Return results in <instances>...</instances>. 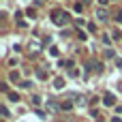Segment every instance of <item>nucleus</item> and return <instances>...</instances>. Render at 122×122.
Masks as SVG:
<instances>
[{"instance_id": "f3484780", "label": "nucleus", "mask_w": 122, "mask_h": 122, "mask_svg": "<svg viewBox=\"0 0 122 122\" xmlns=\"http://www.w3.org/2000/svg\"><path fill=\"white\" fill-rule=\"evenodd\" d=\"M112 122H122V120H120V116H116V118H112Z\"/></svg>"}, {"instance_id": "4468645a", "label": "nucleus", "mask_w": 122, "mask_h": 122, "mask_svg": "<svg viewBox=\"0 0 122 122\" xmlns=\"http://www.w3.org/2000/svg\"><path fill=\"white\" fill-rule=\"evenodd\" d=\"M120 36H122L120 30H114V39H116V41H120Z\"/></svg>"}, {"instance_id": "f8f14e48", "label": "nucleus", "mask_w": 122, "mask_h": 122, "mask_svg": "<svg viewBox=\"0 0 122 122\" xmlns=\"http://www.w3.org/2000/svg\"><path fill=\"white\" fill-rule=\"evenodd\" d=\"M49 54L51 56H58V47H49Z\"/></svg>"}, {"instance_id": "dca6fc26", "label": "nucleus", "mask_w": 122, "mask_h": 122, "mask_svg": "<svg viewBox=\"0 0 122 122\" xmlns=\"http://www.w3.org/2000/svg\"><path fill=\"white\" fill-rule=\"evenodd\" d=\"M116 64H118V69H122V58H116Z\"/></svg>"}, {"instance_id": "0eeeda50", "label": "nucleus", "mask_w": 122, "mask_h": 122, "mask_svg": "<svg viewBox=\"0 0 122 122\" xmlns=\"http://www.w3.org/2000/svg\"><path fill=\"white\" fill-rule=\"evenodd\" d=\"M9 77H11V81H17V79H19V73H15V71H11V75H9Z\"/></svg>"}, {"instance_id": "39448f33", "label": "nucleus", "mask_w": 122, "mask_h": 122, "mask_svg": "<svg viewBox=\"0 0 122 122\" xmlns=\"http://www.w3.org/2000/svg\"><path fill=\"white\" fill-rule=\"evenodd\" d=\"M9 101H13V103L19 101V94H17V92H9Z\"/></svg>"}, {"instance_id": "a211bd4d", "label": "nucleus", "mask_w": 122, "mask_h": 122, "mask_svg": "<svg viewBox=\"0 0 122 122\" xmlns=\"http://www.w3.org/2000/svg\"><path fill=\"white\" fill-rule=\"evenodd\" d=\"M99 2H101V4H107V2H109V0H99Z\"/></svg>"}, {"instance_id": "ddd939ff", "label": "nucleus", "mask_w": 122, "mask_h": 122, "mask_svg": "<svg viewBox=\"0 0 122 122\" xmlns=\"http://www.w3.org/2000/svg\"><path fill=\"white\" fill-rule=\"evenodd\" d=\"M105 56H107V58H114V56H116V51H112V49H107V51H105Z\"/></svg>"}, {"instance_id": "20e7f679", "label": "nucleus", "mask_w": 122, "mask_h": 122, "mask_svg": "<svg viewBox=\"0 0 122 122\" xmlns=\"http://www.w3.org/2000/svg\"><path fill=\"white\" fill-rule=\"evenodd\" d=\"M54 88H56V90H62V88H64V79H62V77H56V79H54Z\"/></svg>"}, {"instance_id": "f03ea898", "label": "nucleus", "mask_w": 122, "mask_h": 122, "mask_svg": "<svg viewBox=\"0 0 122 122\" xmlns=\"http://www.w3.org/2000/svg\"><path fill=\"white\" fill-rule=\"evenodd\" d=\"M103 103H105L107 107H114V105H116V97H114L112 92H105V94H103Z\"/></svg>"}, {"instance_id": "9d476101", "label": "nucleus", "mask_w": 122, "mask_h": 122, "mask_svg": "<svg viewBox=\"0 0 122 122\" xmlns=\"http://www.w3.org/2000/svg\"><path fill=\"white\" fill-rule=\"evenodd\" d=\"M36 75H39V79H47V73H45V71H39Z\"/></svg>"}, {"instance_id": "423d86ee", "label": "nucleus", "mask_w": 122, "mask_h": 122, "mask_svg": "<svg viewBox=\"0 0 122 122\" xmlns=\"http://www.w3.org/2000/svg\"><path fill=\"white\" fill-rule=\"evenodd\" d=\"M26 15H28V17H36V11L30 6V9H26Z\"/></svg>"}, {"instance_id": "6e6552de", "label": "nucleus", "mask_w": 122, "mask_h": 122, "mask_svg": "<svg viewBox=\"0 0 122 122\" xmlns=\"http://www.w3.org/2000/svg\"><path fill=\"white\" fill-rule=\"evenodd\" d=\"M62 109H73V103H71V101H64V103H62Z\"/></svg>"}, {"instance_id": "f257e3e1", "label": "nucleus", "mask_w": 122, "mask_h": 122, "mask_svg": "<svg viewBox=\"0 0 122 122\" xmlns=\"http://www.w3.org/2000/svg\"><path fill=\"white\" fill-rule=\"evenodd\" d=\"M49 17H51V21H54L56 26H64V24H66V19H69V15H66L62 9H54Z\"/></svg>"}, {"instance_id": "6ab92c4d", "label": "nucleus", "mask_w": 122, "mask_h": 122, "mask_svg": "<svg viewBox=\"0 0 122 122\" xmlns=\"http://www.w3.org/2000/svg\"><path fill=\"white\" fill-rule=\"evenodd\" d=\"M120 88H122V86H120Z\"/></svg>"}, {"instance_id": "9b49d317", "label": "nucleus", "mask_w": 122, "mask_h": 122, "mask_svg": "<svg viewBox=\"0 0 122 122\" xmlns=\"http://www.w3.org/2000/svg\"><path fill=\"white\" fill-rule=\"evenodd\" d=\"M77 39H81V41H86V32H81V30H79V32H77Z\"/></svg>"}, {"instance_id": "1a4fd4ad", "label": "nucleus", "mask_w": 122, "mask_h": 122, "mask_svg": "<svg viewBox=\"0 0 122 122\" xmlns=\"http://www.w3.org/2000/svg\"><path fill=\"white\" fill-rule=\"evenodd\" d=\"M81 9H84V4H81V2H75V11H77V13H81Z\"/></svg>"}, {"instance_id": "2eb2a0df", "label": "nucleus", "mask_w": 122, "mask_h": 122, "mask_svg": "<svg viewBox=\"0 0 122 122\" xmlns=\"http://www.w3.org/2000/svg\"><path fill=\"white\" fill-rule=\"evenodd\" d=\"M116 19H118V21H122V11H118V13H116Z\"/></svg>"}, {"instance_id": "7ed1b4c3", "label": "nucleus", "mask_w": 122, "mask_h": 122, "mask_svg": "<svg viewBox=\"0 0 122 122\" xmlns=\"http://www.w3.org/2000/svg\"><path fill=\"white\" fill-rule=\"evenodd\" d=\"M107 17H109V15H107V11H103V9H99V11H97V19H99V21H107Z\"/></svg>"}]
</instances>
